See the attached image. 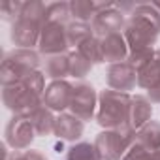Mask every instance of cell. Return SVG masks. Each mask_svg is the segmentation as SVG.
I'll use <instances>...</instances> for the list:
<instances>
[{
  "label": "cell",
  "instance_id": "12",
  "mask_svg": "<svg viewBox=\"0 0 160 160\" xmlns=\"http://www.w3.org/2000/svg\"><path fill=\"white\" fill-rule=\"evenodd\" d=\"M126 19H128L126 13L121 12L115 2H109L108 8H104L102 12L96 13V17L92 19L91 27H92L94 36L102 38V36H108V34L122 32L124 30V25H126Z\"/></svg>",
  "mask_w": 160,
  "mask_h": 160
},
{
  "label": "cell",
  "instance_id": "29",
  "mask_svg": "<svg viewBox=\"0 0 160 160\" xmlns=\"http://www.w3.org/2000/svg\"><path fill=\"white\" fill-rule=\"evenodd\" d=\"M151 4H152V6H154V8H156L158 12H160V2H151Z\"/></svg>",
  "mask_w": 160,
  "mask_h": 160
},
{
  "label": "cell",
  "instance_id": "4",
  "mask_svg": "<svg viewBox=\"0 0 160 160\" xmlns=\"http://www.w3.org/2000/svg\"><path fill=\"white\" fill-rule=\"evenodd\" d=\"M43 2H25L19 19L12 25V42L19 49H32L40 42V34L45 21Z\"/></svg>",
  "mask_w": 160,
  "mask_h": 160
},
{
  "label": "cell",
  "instance_id": "27",
  "mask_svg": "<svg viewBox=\"0 0 160 160\" xmlns=\"http://www.w3.org/2000/svg\"><path fill=\"white\" fill-rule=\"evenodd\" d=\"M8 160H47V156L42 151L27 149V151H15Z\"/></svg>",
  "mask_w": 160,
  "mask_h": 160
},
{
  "label": "cell",
  "instance_id": "6",
  "mask_svg": "<svg viewBox=\"0 0 160 160\" xmlns=\"http://www.w3.org/2000/svg\"><path fill=\"white\" fill-rule=\"evenodd\" d=\"M138 130H104L94 139L100 160H122L136 141Z\"/></svg>",
  "mask_w": 160,
  "mask_h": 160
},
{
  "label": "cell",
  "instance_id": "14",
  "mask_svg": "<svg viewBox=\"0 0 160 160\" xmlns=\"http://www.w3.org/2000/svg\"><path fill=\"white\" fill-rule=\"evenodd\" d=\"M100 47H102L104 62H109V64L122 62V60H126L128 55H130L128 43H126L122 32H115V34L102 36V38H100Z\"/></svg>",
  "mask_w": 160,
  "mask_h": 160
},
{
  "label": "cell",
  "instance_id": "19",
  "mask_svg": "<svg viewBox=\"0 0 160 160\" xmlns=\"http://www.w3.org/2000/svg\"><path fill=\"white\" fill-rule=\"evenodd\" d=\"M36 132V136H49V134H55V121L57 117L53 115V111L47 108V106H40L36 111H32L28 117H27Z\"/></svg>",
  "mask_w": 160,
  "mask_h": 160
},
{
  "label": "cell",
  "instance_id": "22",
  "mask_svg": "<svg viewBox=\"0 0 160 160\" xmlns=\"http://www.w3.org/2000/svg\"><path fill=\"white\" fill-rule=\"evenodd\" d=\"M66 160H100V156L94 149V143L79 141V143H75L68 149Z\"/></svg>",
  "mask_w": 160,
  "mask_h": 160
},
{
  "label": "cell",
  "instance_id": "10",
  "mask_svg": "<svg viewBox=\"0 0 160 160\" xmlns=\"http://www.w3.org/2000/svg\"><path fill=\"white\" fill-rule=\"evenodd\" d=\"M106 81H108L109 89L130 94V91H134L136 85H138V72H136L134 64L126 58L122 62H115V64L108 66Z\"/></svg>",
  "mask_w": 160,
  "mask_h": 160
},
{
  "label": "cell",
  "instance_id": "21",
  "mask_svg": "<svg viewBox=\"0 0 160 160\" xmlns=\"http://www.w3.org/2000/svg\"><path fill=\"white\" fill-rule=\"evenodd\" d=\"M66 36H68V45L70 47H79L81 43H85L87 40H91L94 36L91 23H81V21H70L66 25Z\"/></svg>",
  "mask_w": 160,
  "mask_h": 160
},
{
  "label": "cell",
  "instance_id": "8",
  "mask_svg": "<svg viewBox=\"0 0 160 160\" xmlns=\"http://www.w3.org/2000/svg\"><path fill=\"white\" fill-rule=\"evenodd\" d=\"M68 47L70 45L66 36V25L58 21H45L38 42V53L45 58L53 55H64Z\"/></svg>",
  "mask_w": 160,
  "mask_h": 160
},
{
  "label": "cell",
  "instance_id": "9",
  "mask_svg": "<svg viewBox=\"0 0 160 160\" xmlns=\"http://www.w3.org/2000/svg\"><path fill=\"white\" fill-rule=\"evenodd\" d=\"M98 109V96L92 85L85 81L73 83V92H72V102H70V113L81 119L83 122L91 121L96 115Z\"/></svg>",
  "mask_w": 160,
  "mask_h": 160
},
{
  "label": "cell",
  "instance_id": "16",
  "mask_svg": "<svg viewBox=\"0 0 160 160\" xmlns=\"http://www.w3.org/2000/svg\"><path fill=\"white\" fill-rule=\"evenodd\" d=\"M151 115H152V102L149 100V96H143V94L132 96V106H130L132 128L139 130L141 126H145L151 121Z\"/></svg>",
  "mask_w": 160,
  "mask_h": 160
},
{
  "label": "cell",
  "instance_id": "1",
  "mask_svg": "<svg viewBox=\"0 0 160 160\" xmlns=\"http://www.w3.org/2000/svg\"><path fill=\"white\" fill-rule=\"evenodd\" d=\"M122 34L128 43V57L143 55L154 49L152 45L160 36V12L151 2H138L128 13Z\"/></svg>",
  "mask_w": 160,
  "mask_h": 160
},
{
  "label": "cell",
  "instance_id": "24",
  "mask_svg": "<svg viewBox=\"0 0 160 160\" xmlns=\"http://www.w3.org/2000/svg\"><path fill=\"white\" fill-rule=\"evenodd\" d=\"M75 51H79L87 60H91L92 64H100V62H104L102 47H100V38H98V36H92L91 40H87L85 43L79 45Z\"/></svg>",
  "mask_w": 160,
  "mask_h": 160
},
{
  "label": "cell",
  "instance_id": "28",
  "mask_svg": "<svg viewBox=\"0 0 160 160\" xmlns=\"http://www.w3.org/2000/svg\"><path fill=\"white\" fill-rule=\"evenodd\" d=\"M149 100L152 102V104H160V85L156 87V89H152V91H149Z\"/></svg>",
  "mask_w": 160,
  "mask_h": 160
},
{
  "label": "cell",
  "instance_id": "30",
  "mask_svg": "<svg viewBox=\"0 0 160 160\" xmlns=\"http://www.w3.org/2000/svg\"><path fill=\"white\" fill-rule=\"evenodd\" d=\"M154 160H160V149H158V151L154 152Z\"/></svg>",
  "mask_w": 160,
  "mask_h": 160
},
{
  "label": "cell",
  "instance_id": "25",
  "mask_svg": "<svg viewBox=\"0 0 160 160\" xmlns=\"http://www.w3.org/2000/svg\"><path fill=\"white\" fill-rule=\"evenodd\" d=\"M23 6L25 2H17V0H6V2L0 4V15H2L4 21H10V23H15L23 12Z\"/></svg>",
  "mask_w": 160,
  "mask_h": 160
},
{
  "label": "cell",
  "instance_id": "2",
  "mask_svg": "<svg viewBox=\"0 0 160 160\" xmlns=\"http://www.w3.org/2000/svg\"><path fill=\"white\" fill-rule=\"evenodd\" d=\"M43 92H45V73L36 70L23 77L21 81L4 87L2 102L4 106L19 117H28L40 106H43Z\"/></svg>",
  "mask_w": 160,
  "mask_h": 160
},
{
  "label": "cell",
  "instance_id": "11",
  "mask_svg": "<svg viewBox=\"0 0 160 160\" xmlns=\"http://www.w3.org/2000/svg\"><path fill=\"white\" fill-rule=\"evenodd\" d=\"M4 136H6V145H10L13 151H27L34 141L36 132L27 117L13 115L6 124Z\"/></svg>",
  "mask_w": 160,
  "mask_h": 160
},
{
  "label": "cell",
  "instance_id": "20",
  "mask_svg": "<svg viewBox=\"0 0 160 160\" xmlns=\"http://www.w3.org/2000/svg\"><path fill=\"white\" fill-rule=\"evenodd\" d=\"M43 73L45 77H51L53 81L66 79L70 75V55H53L43 58Z\"/></svg>",
  "mask_w": 160,
  "mask_h": 160
},
{
  "label": "cell",
  "instance_id": "15",
  "mask_svg": "<svg viewBox=\"0 0 160 160\" xmlns=\"http://www.w3.org/2000/svg\"><path fill=\"white\" fill-rule=\"evenodd\" d=\"M85 122L72 113H58L55 121V136L62 141H77L83 136Z\"/></svg>",
  "mask_w": 160,
  "mask_h": 160
},
{
  "label": "cell",
  "instance_id": "7",
  "mask_svg": "<svg viewBox=\"0 0 160 160\" xmlns=\"http://www.w3.org/2000/svg\"><path fill=\"white\" fill-rule=\"evenodd\" d=\"M138 72V87L152 91L160 85V49H151L143 55L128 57Z\"/></svg>",
  "mask_w": 160,
  "mask_h": 160
},
{
  "label": "cell",
  "instance_id": "3",
  "mask_svg": "<svg viewBox=\"0 0 160 160\" xmlns=\"http://www.w3.org/2000/svg\"><path fill=\"white\" fill-rule=\"evenodd\" d=\"M132 96L113 89H104L98 94L96 122L106 130H134L130 122Z\"/></svg>",
  "mask_w": 160,
  "mask_h": 160
},
{
  "label": "cell",
  "instance_id": "17",
  "mask_svg": "<svg viewBox=\"0 0 160 160\" xmlns=\"http://www.w3.org/2000/svg\"><path fill=\"white\" fill-rule=\"evenodd\" d=\"M109 2H94V0H73L70 2V12L73 21H81V23H92L98 12L108 8Z\"/></svg>",
  "mask_w": 160,
  "mask_h": 160
},
{
  "label": "cell",
  "instance_id": "13",
  "mask_svg": "<svg viewBox=\"0 0 160 160\" xmlns=\"http://www.w3.org/2000/svg\"><path fill=\"white\" fill-rule=\"evenodd\" d=\"M72 92H73V85L68 83L66 79L51 81L45 87V92H43V106H47L51 111L64 113L66 109H70Z\"/></svg>",
  "mask_w": 160,
  "mask_h": 160
},
{
  "label": "cell",
  "instance_id": "23",
  "mask_svg": "<svg viewBox=\"0 0 160 160\" xmlns=\"http://www.w3.org/2000/svg\"><path fill=\"white\" fill-rule=\"evenodd\" d=\"M70 55V75L72 77H75V79H83V77H87L89 73H91V70H92V62L91 60H87L79 51H72V53H68Z\"/></svg>",
  "mask_w": 160,
  "mask_h": 160
},
{
  "label": "cell",
  "instance_id": "5",
  "mask_svg": "<svg viewBox=\"0 0 160 160\" xmlns=\"http://www.w3.org/2000/svg\"><path fill=\"white\" fill-rule=\"evenodd\" d=\"M42 64V55L36 53L34 49H13L4 55L2 58V68H0V79L2 85L10 87L17 81H21L23 77L28 73L40 70Z\"/></svg>",
  "mask_w": 160,
  "mask_h": 160
},
{
  "label": "cell",
  "instance_id": "26",
  "mask_svg": "<svg viewBox=\"0 0 160 160\" xmlns=\"http://www.w3.org/2000/svg\"><path fill=\"white\" fill-rule=\"evenodd\" d=\"M122 160H154V152H149V151H145V149H141L139 145L134 143L130 147V151L124 154Z\"/></svg>",
  "mask_w": 160,
  "mask_h": 160
},
{
  "label": "cell",
  "instance_id": "18",
  "mask_svg": "<svg viewBox=\"0 0 160 160\" xmlns=\"http://www.w3.org/2000/svg\"><path fill=\"white\" fill-rule=\"evenodd\" d=\"M136 145L149 152H156L160 149V122L158 121H149L145 126H141L136 132Z\"/></svg>",
  "mask_w": 160,
  "mask_h": 160
}]
</instances>
